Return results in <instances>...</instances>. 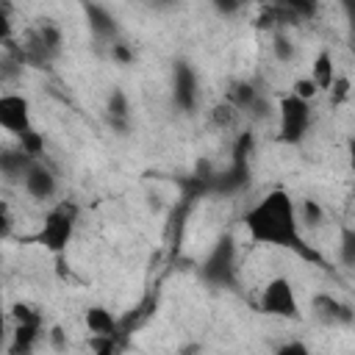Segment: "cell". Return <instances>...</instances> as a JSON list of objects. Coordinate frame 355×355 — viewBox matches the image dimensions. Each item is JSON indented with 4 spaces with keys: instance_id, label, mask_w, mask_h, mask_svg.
I'll list each match as a JSON object with an SVG mask.
<instances>
[{
    "instance_id": "obj_1",
    "label": "cell",
    "mask_w": 355,
    "mask_h": 355,
    "mask_svg": "<svg viewBox=\"0 0 355 355\" xmlns=\"http://www.w3.org/2000/svg\"><path fill=\"white\" fill-rule=\"evenodd\" d=\"M244 227L252 241L269 244V247H300V219H297V202L288 191L275 189L266 197H261L247 214Z\"/></svg>"
},
{
    "instance_id": "obj_2",
    "label": "cell",
    "mask_w": 355,
    "mask_h": 355,
    "mask_svg": "<svg viewBox=\"0 0 355 355\" xmlns=\"http://www.w3.org/2000/svg\"><path fill=\"white\" fill-rule=\"evenodd\" d=\"M75 222H78V208L67 200L50 205V211L44 214V225H42V244L50 250V252H61L67 250L69 239H72V230H75Z\"/></svg>"
},
{
    "instance_id": "obj_3",
    "label": "cell",
    "mask_w": 355,
    "mask_h": 355,
    "mask_svg": "<svg viewBox=\"0 0 355 355\" xmlns=\"http://www.w3.org/2000/svg\"><path fill=\"white\" fill-rule=\"evenodd\" d=\"M311 128V103L294 97L291 92L280 100L277 105V130H280V139L288 141V144H297L305 139Z\"/></svg>"
},
{
    "instance_id": "obj_4",
    "label": "cell",
    "mask_w": 355,
    "mask_h": 355,
    "mask_svg": "<svg viewBox=\"0 0 355 355\" xmlns=\"http://www.w3.org/2000/svg\"><path fill=\"white\" fill-rule=\"evenodd\" d=\"M261 311L269 316H280V319H297L300 300H297L294 283L283 275L266 280V286L261 288Z\"/></svg>"
},
{
    "instance_id": "obj_5",
    "label": "cell",
    "mask_w": 355,
    "mask_h": 355,
    "mask_svg": "<svg viewBox=\"0 0 355 355\" xmlns=\"http://www.w3.org/2000/svg\"><path fill=\"white\" fill-rule=\"evenodd\" d=\"M22 191L36 200V202H53L55 205V197H58V178L55 172L44 164V161H33L22 178Z\"/></svg>"
},
{
    "instance_id": "obj_6",
    "label": "cell",
    "mask_w": 355,
    "mask_h": 355,
    "mask_svg": "<svg viewBox=\"0 0 355 355\" xmlns=\"http://www.w3.org/2000/svg\"><path fill=\"white\" fill-rule=\"evenodd\" d=\"M0 125L6 133L22 139L28 136L33 128H31V111H28V100L22 94H14V92H6L0 97Z\"/></svg>"
},
{
    "instance_id": "obj_7",
    "label": "cell",
    "mask_w": 355,
    "mask_h": 355,
    "mask_svg": "<svg viewBox=\"0 0 355 355\" xmlns=\"http://www.w3.org/2000/svg\"><path fill=\"white\" fill-rule=\"evenodd\" d=\"M311 313L327 327H349L355 322V311L344 300H338L327 291H319L311 297Z\"/></svg>"
},
{
    "instance_id": "obj_8",
    "label": "cell",
    "mask_w": 355,
    "mask_h": 355,
    "mask_svg": "<svg viewBox=\"0 0 355 355\" xmlns=\"http://www.w3.org/2000/svg\"><path fill=\"white\" fill-rule=\"evenodd\" d=\"M172 97H175V105L180 111H194L197 108V100H200L197 72L186 61H178L175 64V72H172Z\"/></svg>"
},
{
    "instance_id": "obj_9",
    "label": "cell",
    "mask_w": 355,
    "mask_h": 355,
    "mask_svg": "<svg viewBox=\"0 0 355 355\" xmlns=\"http://www.w3.org/2000/svg\"><path fill=\"white\" fill-rule=\"evenodd\" d=\"M86 19H89L92 33H94L100 42H108V47H111L114 42H119L116 17H114L105 6H86Z\"/></svg>"
},
{
    "instance_id": "obj_10",
    "label": "cell",
    "mask_w": 355,
    "mask_h": 355,
    "mask_svg": "<svg viewBox=\"0 0 355 355\" xmlns=\"http://www.w3.org/2000/svg\"><path fill=\"white\" fill-rule=\"evenodd\" d=\"M105 119L111 125L114 133L125 136L130 130V100L122 89H114L108 94V103H105Z\"/></svg>"
},
{
    "instance_id": "obj_11",
    "label": "cell",
    "mask_w": 355,
    "mask_h": 355,
    "mask_svg": "<svg viewBox=\"0 0 355 355\" xmlns=\"http://www.w3.org/2000/svg\"><path fill=\"white\" fill-rule=\"evenodd\" d=\"M319 92H330L333 89V80L338 78L336 72V61H333V53L330 50H322L316 58H313V67H311V75H308Z\"/></svg>"
},
{
    "instance_id": "obj_12",
    "label": "cell",
    "mask_w": 355,
    "mask_h": 355,
    "mask_svg": "<svg viewBox=\"0 0 355 355\" xmlns=\"http://www.w3.org/2000/svg\"><path fill=\"white\" fill-rule=\"evenodd\" d=\"M33 161H36V158L25 155L22 150H6V153L0 155V172H3L6 180L22 183V178H25V172H28V166H31Z\"/></svg>"
},
{
    "instance_id": "obj_13",
    "label": "cell",
    "mask_w": 355,
    "mask_h": 355,
    "mask_svg": "<svg viewBox=\"0 0 355 355\" xmlns=\"http://www.w3.org/2000/svg\"><path fill=\"white\" fill-rule=\"evenodd\" d=\"M86 327H89V333H92V336L111 338V336H114V330H116V319H114V313H111L108 308L94 305V308H89V311H86Z\"/></svg>"
},
{
    "instance_id": "obj_14",
    "label": "cell",
    "mask_w": 355,
    "mask_h": 355,
    "mask_svg": "<svg viewBox=\"0 0 355 355\" xmlns=\"http://www.w3.org/2000/svg\"><path fill=\"white\" fill-rule=\"evenodd\" d=\"M297 219H300V227L319 230V227L324 225L327 214H324V208H322V202H319V200L305 197V200H300V202H297Z\"/></svg>"
},
{
    "instance_id": "obj_15",
    "label": "cell",
    "mask_w": 355,
    "mask_h": 355,
    "mask_svg": "<svg viewBox=\"0 0 355 355\" xmlns=\"http://www.w3.org/2000/svg\"><path fill=\"white\" fill-rule=\"evenodd\" d=\"M241 116H244V114H241L230 100L214 105V111H211V122H214V128H219V130H236L239 122H241Z\"/></svg>"
},
{
    "instance_id": "obj_16",
    "label": "cell",
    "mask_w": 355,
    "mask_h": 355,
    "mask_svg": "<svg viewBox=\"0 0 355 355\" xmlns=\"http://www.w3.org/2000/svg\"><path fill=\"white\" fill-rule=\"evenodd\" d=\"M272 55H275L280 64L294 61V55H297V42L291 39L288 31H283V28H275V31H272Z\"/></svg>"
},
{
    "instance_id": "obj_17",
    "label": "cell",
    "mask_w": 355,
    "mask_h": 355,
    "mask_svg": "<svg viewBox=\"0 0 355 355\" xmlns=\"http://www.w3.org/2000/svg\"><path fill=\"white\" fill-rule=\"evenodd\" d=\"M227 100L247 116L252 108H255V103L261 100V94H258V89L252 86V83H236L233 89H230V94H227Z\"/></svg>"
},
{
    "instance_id": "obj_18",
    "label": "cell",
    "mask_w": 355,
    "mask_h": 355,
    "mask_svg": "<svg viewBox=\"0 0 355 355\" xmlns=\"http://www.w3.org/2000/svg\"><path fill=\"white\" fill-rule=\"evenodd\" d=\"M291 94H294V97H300V100H305V103H313V100H316V94H319V89H316V83L305 75V78H297V80H294Z\"/></svg>"
},
{
    "instance_id": "obj_19",
    "label": "cell",
    "mask_w": 355,
    "mask_h": 355,
    "mask_svg": "<svg viewBox=\"0 0 355 355\" xmlns=\"http://www.w3.org/2000/svg\"><path fill=\"white\" fill-rule=\"evenodd\" d=\"M338 255L347 266H355V230H344L341 233V244H338Z\"/></svg>"
},
{
    "instance_id": "obj_20",
    "label": "cell",
    "mask_w": 355,
    "mask_h": 355,
    "mask_svg": "<svg viewBox=\"0 0 355 355\" xmlns=\"http://www.w3.org/2000/svg\"><path fill=\"white\" fill-rule=\"evenodd\" d=\"M108 53H111V58L119 64V67H128V64H133V50L125 44V42H114L111 47H108Z\"/></svg>"
},
{
    "instance_id": "obj_21",
    "label": "cell",
    "mask_w": 355,
    "mask_h": 355,
    "mask_svg": "<svg viewBox=\"0 0 355 355\" xmlns=\"http://www.w3.org/2000/svg\"><path fill=\"white\" fill-rule=\"evenodd\" d=\"M349 86H352V83H349V78H347V75H338V78L333 80V89L327 92V94H330V100H333V103L347 100V97H349Z\"/></svg>"
},
{
    "instance_id": "obj_22",
    "label": "cell",
    "mask_w": 355,
    "mask_h": 355,
    "mask_svg": "<svg viewBox=\"0 0 355 355\" xmlns=\"http://www.w3.org/2000/svg\"><path fill=\"white\" fill-rule=\"evenodd\" d=\"M275 355H311V349L302 341H286L275 349Z\"/></svg>"
},
{
    "instance_id": "obj_23",
    "label": "cell",
    "mask_w": 355,
    "mask_h": 355,
    "mask_svg": "<svg viewBox=\"0 0 355 355\" xmlns=\"http://www.w3.org/2000/svg\"><path fill=\"white\" fill-rule=\"evenodd\" d=\"M47 341L53 344V349H58V352H64L67 349V333L61 330V327H53L50 333H47Z\"/></svg>"
},
{
    "instance_id": "obj_24",
    "label": "cell",
    "mask_w": 355,
    "mask_h": 355,
    "mask_svg": "<svg viewBox=\"0 0 355 355\" xmlns=\"http://www.w3.org/2000/svg\"><path fill=\"white\" fill-rule=\"evenodd\" d=\"M347 161H349V169H352V175H355V136L347 141Z\"/></svg>"
},
{
    "instance_id": "obj_25",
    "label": "cell",
    "mask_w": 355,
    "mask_h": 355,
    "mask_svg": "<svg viewBox=\"0 0 355 355\" xmlns=\"http://www.w3.org/2000/svg\"><path fill=\"white\" fill-rule=\"evenodd\" d=\"M216 11L219 14H233V11H239V6L236 3H216Z\"/></svg>"
},
{
    "instance_id": "obj_26",
    "label": "cell",
    "mask_w": 355,
    "mask_h": 355,
    "mask_svg": "<svg viewBox=\"0 0 355 355\" xmlns=\"http://www.w3.org/2000/svg\"><path fill=\"white\" fill-rule=\"evenodd\" d=\"M352 230H355V227H352Z\"/></svg>"
}]
</instances>
